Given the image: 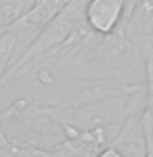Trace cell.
Wrapping results in <instances>:
<instances>
[{"label": "cell", "mask_w": 153, "mask_h": 157, "mask_svg": "<svg viewBox=\"0 0 153 157\" xmlns=\"http://www.w3.org/2000/svg\"><path fill=\"white\" fill-rule=\"evenodd\" d=\"M145 108H153V62L145 64Z\"/></svg>", "instance_id": "cell-4"}, {"label": "cell", "mask_w": 153, "mask_h": 157, "mask_svg": "<svg viewBox=\"0 0 153 157\" xmlns=\"http://www.w3.org/2000/svg\"><path fill=\"white\" fill-rule=\"evenodd\" d=\"M122 33L137 49L143 62H153V2L140 0L122 26Z\"/></svg>", "instance_id": "cell-2"}, {"label": "cell", "mask_w": 153, "mask_h": 157, "mask_svg": "<svg viewBox=\"0 0 153 157\" xmlns=\"http://www.w3.org/2000/svg\"><path fill=\"white\" fill-rule=\"evenodd\" d=\"M147 139V157H153V108H145L142 115Z\"/></svg>", "instance_id": "cell-3"}, {"label": "cell", "mask_w": 153, "mask_h": 157, "mask_svg": "<svg viewBox=\"0 0 153 157\" xmlns=\"http://www.w3.org/2000/svg\"><path fill=\"white\" fill-rule=\"evenodd\" d=\"M96 157H123V155L115 149V147H112L110 144H109V146L104 147L102 151H99V154Z\"/></svg>", "instance_id": "cell-5"}, {"label": "cell", "mask_w": 153, "mask_h": 157, "mask_svg": "<svg viewBox=\"0 0 153 157\" xmlns=\"http://www.w3.org/2000/svg\"><path fill=\"white\" fill-rule=\"evenodd\" d=\"M128 17L127 0H87L84 12L87 28L97 36H110L122 31Z\"/></svg>", "instance_id": "cell-1"}]
</instances>
